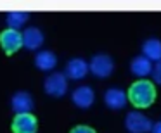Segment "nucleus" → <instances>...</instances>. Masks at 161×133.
<instances>
[{
    "instance_id": "1",
    "label": "nucleus",
    "mask_w": 161,
    "mask_h": 133,
    "mask_svg": "<svg viewBox=\"0 0 161 133\" xmlns=\"http://www.w3.org/2000/svg\"><path fill=\"white\" fill-rule=\"evenodd\" d=\"M128 100L135 107H140V109L153 105V102L156 100V87H154V83L147 80L135 81L128 90Z\"/></svg>"
},
{
    "instance_id": "2",
    "label": "nucleus",
    "mask_w": 161,
    "mask_h": 133,
    "mask_svg": "<svg viewBox=\"0 0 161 133\" xmlns=\"http://www.w3.org/2000/svg\"><path fill=\"white\" fill-rule=\"evenodd\" d=\"M125 128L128 133H151L153 130V123L147 116H144L142 112H130L125 118Z\"/></svg>"
},
{
    "instance_id": "3",
    "label": "nucleus",
    "mask_w": 161,
    "mask_h": 133,
    "mask_svg": "<svg viewBox=\"0 0 161 133\" xmlns=\"http://www.w3.org/2000/svg\"><path fill=\"white\" fill-rule=\"evenodd\" d=\"M43 88H45V93L50 95V97H63L68 92V78L64 73H52L47 76L45 83H43Z\"/></svg>"
},
{
    "instance_id": "4",
    "label": "nucleus",
    "mask_w": 161,
    "mask_h": 133,
    "mask_svg": "<svg viewBox=\"0 0 161 133\" xmlns=\"http://www.w3.org/2000/svg\"><path fill=\"white\" fill-rule=\"evenodd\" d=\"M90 73L97 78H108L111 76L113 69H114V62L109 56L106 54H97L90 59Z\"/></svg>"
},
{
    "instance_id": "5",
    "label": "nucleus",
    "mask_w": 161,
    "mask_h": 133,
    "mask_svg": "<svg viewBox=\"0 0 161 133\" xmlns=\"http://www.w3.org/2000/svg\"><path fill=\"white\" fill-rule=\"evenodd\" d=\"M0 45L9 56L18 52L21 47H25L23 45V33H19L18 29H5L0 33Z\"/></svg>"
},
{
    "instance_id": "6",
    "label": "nucleus",
    "mask_w": 161,
    "mask_h": 133,
    "mask_svg": "<svg viewBox=\"0 0 161 133\" xmlns=\"http://www.w3.org/2000/svg\"><path fill=\"white\" fill-rule=\"evenodd\" d=\"M36 130H38V121L31 112L16 114L12 119V131L14 133H36Z\"/></svg>"
},
{
    "instance_id": "7",
    "label": "nucleus",
    "mask_w": 161,
    "mask_h": 133,
    "mask_svg": "<svg viewBox=\"0 0 161 133\" xmlns=\"http://www.w3.org/2000/svg\"><path fill=\"white\" fill-rule=\"evenodd\" d=\"M88 71H90V64L85 59H81V57H75V59L68 61L64 73H66V76L71 78V80H83L88 74Z\"/></svg>"
},
{
    "instance_id": "8",
    "label": "nucleus",
    "mask_w": 161,
    "mask_h": 133,
    "mask_svg": "<svg viewBox=\"0 0 161 133\" xmlns=\"http://www.w3.org/2000/svg\"><path fill=\"white\" fill-rule=\"evenodd\" d=\"M11 107L16 114H28V112L33 111L35 102H33V97L28 92H16L11 98Z\"/></svg>"
},
{
    "instance_id": "9",
    "label": "nucleus",
    "mask_w": 161,
    "mask_h": 133,
    "mask_svg": "<svg viewBox=\"0 0 161 133\" xmlns=\"http://www.w3.org/2000/svg\"><path fill=\"white\" fill-rule=\"evenodd\" d=\"M104 102L109 109L118 111V109H123L126 105V102H128V93H126L123 88L113 87V88H109V90H106Z\"/></svg>"
},
{
    "instance_id": "10",
    "label": "nucleus",
    "mask_w": 161,
    "mask_h": 133,
    "mask_svg": "<svg viewBox=\"0 0 161 133\" xmlns=\"http://www.w3.org/2000/svg\"><path fill=\"white\" fill-rule=\"evenodd\" d=\"M71 100H73V104L76 105V107L87 109V107H90V105L94 104L95 93H94V90H92L88 85H81V87H78L76 90L73 92Z\"/></svg>"
},
{
    "instance_id": "11",
    "label": "nucleus",
    "mask_w": 161,
    "mask_h": 133,
    "mask_svg": "<svg viewBox=\"0 0 161 133\" xmlns=\"http://www.w3.org/2000/svg\"><path fill=\"white\" fill-rule=\"evenodd\" d=\"M153 69H154L153 62L144 56L133 57L132 62H130V71H132L137 78H140V80H146V76H149V74L153 76Z\"/></svg>"
},
{
    "instance_id": "12",
    "label": "nucleus",
    "mask_w": 161,
    "mask_h": 133,
    "mask_svg": "<svg viewBox=\"0 0 161 133\" xmlns=\"http://www.w3.org/2000/svg\"><path fill=\"white\" fill-rule=\"evenodd\" d=\"M23 45L28 50H38L43 45V33L38 28L31 26L23 33Z\"/></svg>"
},
{
    "instance_id": "13",
    "label": "nucleus",
    "mask_w": 161,
    "mask_h": 133,
    "mask_svg": "<svg viewBox=\"0 0 161 133\" xmlns=\"http://www.w3.org/2000/svg\"><path fill=\"white\" fill-rule=\"evenodd\" d=\"M57 64V57L50 50H40L35 56V66L40 71H52Z\"/></svg>"
},
{
    "instance_id": "14",
    "label": "nucleus",
    "mask_w": 161,
    "mask_h": 133,
    "mask_svg": "<svg viewBox=\"0 0 161 133\" xmlns=\"http://www.w3.org/2000/svg\"><path fill=\"white\" fill-rule=\"evenodd\" d=\"M142 52H144V57L151 61V62H159L161 61V42L158 38H149L144 42L142 45Z\"/></svg>"
},
{
    "instance_id": "15",
    "label": "nucleus",
    "mask_w": 161,
    "mask_h": 133,
    "mask_svg": "<svg viewBox=\"0 0 161 133\" xmlns=\"http://www.w3.org/2000/svg\"><path fill=\"white\" fill-rule=\"evenodd\" d=\"M7 21L9 29H19L26 21H28V12H23V11H11L5 18Z\"/></svg>"
},
{
    "instance_id": "16",
    "label": "nucleus",
    "mask_w": 161,
    "mask_h": 133,
    "mask_svg": "<svg viewBox=\"0 0 161 133\" xmlns=\"http://www.w3.org/2000/svg\"><path fill=\"white\" fill-rule=\"evenodd\" d=\"M153 80H154V83L161 85V61L154 64V69H153Z\"/></svg>"
},
{
    "instance_id": "17",
    "label": "nucleus",
    "mask_w": 161,
    "mask_h": 133,
    "mask_svg": "<svg viewBox=\"0 0 161 133\" xmlns=\"http://www.w3.org/2000/svg\"><path fill=\"white\" fill-rule=\"evenodd\" d=\"M69 133H95V130H94V128H90V126L80 125V126H75V128L71 130Z\"/></svg>"
},
{
    "instance_id": "18",
    "label": "nucleus",
    "mask_w": 161,
    "mask_h": 133,
    "mask_svg": "<svg viewBox=\"0 0 161 133\" xmlns=\"http://www.w3.org/2000/svg\"><path fill=\"white\" fill-rule=\"evenodd\" d=\"M151 133H161V121L154 123V125H153V130H151Z\"/></svg>"
}]
</instances>
